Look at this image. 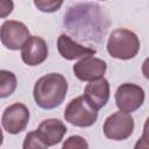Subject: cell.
<instances>
[{
	"label": "cell",
	"mask_w": 149,
	"mask_h": 149,
	"mask_svg": "<svg viewBox=\"0 0 149 149\" xmlns=\"http://www.w3.org/2000/svg\"><path fill=\"white\" fill-rule=\"evenodd\" d=\"M0 37L7 49L19 50L22 49L23 44L30 37V33L24 23L15 20H6L1 24Z\"/></svg>",
	"instance_id": "8992f818"
},
{
	"label": "cell",
	"mask_w": 149,
	"mask_h": 149,
	"mask_svg": "<svg viewBox=\"0 0 149 149\" xmlns=\"http://www.w3.org/2000/svg\"><path fill=\"white\" fill-rule=\"evenodd\" d=\"M57 49L61 56L68 61H73L77 58H84L87 56L95 55L97 50L93 48L84 47L76 41H73L70 36L65 34H61L57 40Z\"/></svg>",
	"instance_id": "30bf717a"
},
{
	"label": "cell",
	"mask_w": 149,
	"mask_h": 149,
	"mask_svg": "<svg viewBox=\"0 0 149 149\" xmlns=\"http://www.w3.org/2000/svg\"><path fill=\"white\" fill-rule=\"evenodd\" d=\"M84 97L97 111L102 108L109 99V83L107 79L101 78L91 81L86 85Z\"/></svg>",
	"instance_id": "8fae6325"
},
{
	"label": "cell",
	"mask_w": 149,
	"mask_h": 149,
	"mask_svg": "<svg viewBox=\"0 0 149 149\" xmlns=\"http://www.w3.org/2000/svg\"><path fill=\"white\" fill-rule=\"evenodd\" d=\"M107 64L105 61L94 56H87L79 59L73 65L74 76L81 81H94L104 78Z\"/></svg>",
	"instance_id": "ba28073f"
},
{
	"label": "cell",
	"mask_w": 149,
	"mask_h": 149,
	"mask_svg": "<svg viewBox=\"0 0 149 149\" xmlns=\"http://www.w3.org/2000/svg\"><path fill=\"white\" fill-rule=\"evenodd\" d=\"M142 136H143L146 140L149 141V116L147 118V120H146V122H144V126H143V134H142Z\"/></svg>",
	"instance_id": "ffe728a7"
},
{
	"label": "cell",
	"mask_w": 149,
	"mask_h": 149,
	"mask_svg": "<svg viewBox=\"0 0 149 149\" xmlns=\"http://www.w3.org/2000/svg\"><path fill=\"white\" fill-rule=\"evenodd\" d=\"M68 81L61 73H48L41 77L34 86L33 95L36 105L43 109L58 107L65 99Z\"/></svg>",
	"instance_id": "6da1fadb"
},
{
	"label": "cell",
	"mask_w": 149,
	"mask_h": 149,
	"mask_svg": "<svg viewBox=\"0 0 149 149\" xmlns=\"http://www.w3.org/2000/svg\"><path fill=\"white\" fill-rule=\"evenodd\" d=\"M62 149H88V144L84 137L79 135H72L64 141Z\"/></svg>",
	"instance_id": "9a60e30c"
},
{
	"label": "cell",
	"mask_w": 149,
	"mask_h": 149,
	"mask_svg": "<svg viewBox=\"0 0 149 149\" xmlns=\"http://www.w3.org/2000/svg\"><path fill=\"white\" fill-rule=\"evenodd\" d=\"M47 42L40 36H30L21 49V58L24 64L36 66L43 63L48 57Z\"/></svg>",
	"instance_id": "9c48e42d"
},
{
	"label": "cell",
	"mask_w": 149,
	"mask_h": 149,
	"mask_svg": "<svg viewBox=\"0 0 149 149\" xmlns=\"http://www.w3.org/2000/svg\"><path fill=\"white\" fill-rule=\"evenodd\" d=\"M142 73L143 76L149 80V57L146 58V61L142 64Z\"/></svg>",
	"instance_id": "d6986e66"
},
{
	"label": "cell",
	"mask_w": 149,
	"mask_h": 149,
	"mask_svg": "<svg viewBox=\"0 0 149 149\" xmlns=\"http://www.w3.org/2000/svg\"><path fill=\"white\" fill-rule=\"evenodd\" d=\"M29 109L22 102H15L8 106L1 118L3 129L9 134H19L26 129L29 122Z\"/></svg>",
	"instance_id": "52a82bcc"
},
{
	"label": "cell",
	"mask_w": 149,
	"mask_h": 149,
	"mask_svg": "<svg viewBox=\"0 0 149 149\" xmlns=\"http://www.w3.org/2000/svg\"><path fill=\"white\" fill-rule=\"evenodd\" d=\"M13 2L12 1H1L0 2V16L6 17L8 14L12 13L13 10Z\"/></svg>",
	"instance_id": "e0dca14e"
},
{
	"label": "cell",
	"mask_w": 149,
	"mask_h": 149,
	"mask_svg": "<svg viewBox=\"0 0 149 149\" xmlns=\"http://www.w3.org/2000/svg\"><path fill=\"white\" fill-rule=\"evenodd\" d=\"M102 130L107 139L114 141L126 140L133 134L134 119L129 113L115 112L105 120Z\"/></svg>",
	"instance_id": "277c9868"
},
{
	"label": "cell",
	"mask_w": 149,
	"mask_h": 149,
	"mask_svg": "<svg viewBox=\"0 0 149 149\" xmlns=\"http://www.w3.org/2000/svg\"><path fill=\"white\" fill-rule=\"evenodd\" d=\"M16 77L13 72L7 70L0 71V97L6 98L10 95L16 88Z\"/></svg>",
	"instance_id": "4fadbf2b"
},
{
	"label": "cell",
	"mask_w": 149,
	"mask_h": 149,
	"mask_svg": "<svg viewBox=\"0 0 149 149\" xmlns=\"http://www.w3.org/2000/svg\"><path fill=\"white\" fill-rule=\"evenodd\" d=\"M22 149H48V146L43 142L36 130L29 132L23 141Z\"/></svg>",
	"instance_id": "5bb4252c"
},
{
	"label": "cell",
	"mask_w": 149,
	"mask_h": 149,
	"mask_svg": "<svg viewBox=\"0 0 149 149\" xmlns=\"http://www.w3.org/2000/svg\"><path fill=\"white\" fill-rule=\"evenodd\" d=\"M34 5L44 13H52L59 9V7L63 5V1H49V0H35Z\"/></svg>",
	"instance_id": "2e32d148"
},
{
	"label": "cell",
	"mask_w": 149,
	"mask_h": 149,
	"mask_svg": "<svg viewBox=\"0 0 149 149\" xmlns=\"http://www.w3.org/2000/svg\"><path fill=\"white\" fill-rule=\"evenodd\" d=\"M107 51L113 58L132 59L140 50V40L135 33L126 28H119L111 33L107 40Z\"/></svg>",
	"instance_id": "7a4b0ae2"
},
{
	"label": "cell",
	"mask_w": 149,
	"mask_h": 149,
	"mask_svg": "<svg viewBox=\"0 0 149 149\" xmlns=\"http://www.w3.org/2000/svg\"><path fill=\"white\" fill-rule=\"evenodd\" d=\"M115 102L121 112H135L144 102V91L136 84H121L115 91Z\"/></svg>",
	"instance_id": "5b68a950"
},
{
	"label": "cell",
	"mask_w": 149,
	"mask_h": 149,
	"mask_svg": "<svg viewBox=\"0 0 149 149\" xmlns=\"http://www.w3.org/2000/svg\"><path fill=\"white\" fill-rule=\"evenodd\" d=\"M36 132L38 133L43 142L48 147H50L59 143L63 140V136L65 135L68 129L63 121L58 119H47L40 123Z\"/></svg>",
	"instance_id": "7c38bea8"
},
{
	"label": "cell",
	"mask_w": 149,
	"mask_h": 149,
	"mask_svg": "<svg viewBox=\"0 0 149 149\" xmlns=\"http://www.w3.org/2000/svg\"><path fill=\"white\" fill-rule=\"evenodd\" d=\"M134 149H149V141L146 140L143 136H141L136 141V143L134 146Z\"/></svg>",
	"instance_id": "ac0fdd59"
},
{
	"label": "cell",
	"mask_w": 149,
	"mask_h": 149,
	"mask_svg": "<svg viewBox=\"0 0 149 149\" xmlns=\"http://www.w3.org/2000/svg\"><path fill=\"white\" fill-rule=\"evenodd\" d=\"M64 119L76 127H90L97 121L98 111L90 105L84 95H79L65 107Z\"/></svg>",
	"instance_id": "3957f363"
}]
</instances>
